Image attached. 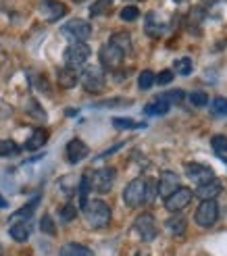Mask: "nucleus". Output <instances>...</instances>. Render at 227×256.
<instances>
[{"label":"nucleus","mask_w":227,"mask_h":256,"mask_svg":"<svg viewBox=\"0 0 227 256\" xmlns=\"http://www.w3.org/2000/svg\"><path fill=\"white\" fill-rule=\"evenodd\" d=\"M86 221L92 229H102L110 223V206L104 200H92L86 204Z\"/></svg>","instance_id":"obj_1"},{"label":"nucleus","mask_w":227,"mask_h":256,"mask_svg":"<svg viewBox=\"0 0 227 256\" xmlns=\"http://www.w3.org/2000/svg\"><path fill=\"white\" fill-rule=\"evenodd\" d=\"M123 202L128 204V206L136 208L140 206V204L146 202V179L144 177H136L132 182L125 186L123 190Z\"/></svg>","instance_id":"obj_2"},{"label":"nucleus","mask_w":227,"mask_h":256,"mask_svg":"<svg viewBox=\"0 0 227 256\" xmlns=\"http://www.w3.org/2000/svg\"><path fill=\"white\" fill-rule=\"evenodd\" d=\"M92 50L86 42H71L67 48H65V65L71 67V69H78L82 65H86L88 58H90Z\"/></svg>","instance_id":"obj_3"},{"label":"nucleus","mask_w":227,"mask_h":256,"mask_svg":"<svg viewBox=\"0 0 227 256\" xmlns=\"http://www.w3.org/2000/svg\"><path fill=\"white\" fill-rule=\"evenodd\" d=\"M80 82L86 92L90 94H100L104 90V73L100 67H86L80 73Z\"/></svg>","instance_id":"obj_4"},{"label":"nucleus","mask_w":227,"mask_h":256,"mask_svg":"<svg viewBox=\"0 0 227 256\" xmlns=\"http://www.w3.org/2000/svg\"><path fill=\"white\" fill-rule=\"evenodd\" d=\"M219 219V206L215 200H202L200 206L196 208V214H194V221L200 225V227H212Z\"/></svg>","instance_id":"obj_5"},{"label":"nucleus","mask_w":227,"mask_h":256,"mask_svg":"<svg viewBox=\"0 0 227 256\" xmlns=\"http://www.w3.org/2000/svg\"><path fill=\"white\" fill-rule=\"evenodd\" d=\"M88 177H90V186L94 188V192H98V194H106V192L112 190V184H115L117 175H115V169L112 167H102V169L94 171Z\"/></svg>","instance_id":"obj_6"},{"label":"nucleus","mask_w":227,"mask_h":256,"mask_svg":"<svg viewBox=\"0 0 227 256\" xmlns=\"http://www.w3.org/2000/svg\"><path fill=\"white\" fill-rule=\"evenodd\" d=\"M60 32L65 36H69L73 42H86L88 38L92 36V25L84 19H71L69 23L62 25Z\"/></svg>","instance_id":"obj_7"},{"label":"nucleus","mask_w":227,"mask_h":256,"mask_svg":"<svg viewBox=\"0 0 227 256\" xmlns=\"http://www.w3.org/2000/svg\"><path fill=\"white\" fill-rule=\"evenodd\" d=\"M134 229H136V234L140 236V240L152 242V240L156 238V221H154V214L142 212V214L134 221Z\"/></svg>","instance_id":"obj_8"},{"label":"nucleus","mask_w":227,"mask_h":256,"mask_svg":"<svg viewBox=\"0 0 227 256\" xmlns=\"http://www.w3.org/2000/svg\"><path fill=\"white\" fill-rule=\"evenodd\" d=\"M123 56H125L123 50L117 48L115 44H110V42L100 48V65H102L104 69H117L123 62Z\"/></svg>","instance_id":"obj_9"},{"label":"nucleus","mask_w":227,"mask_h":256,"mask_svg":"<svg viewBox=\"0 0 227 256\" xmlns=\"http://www.w3.org/2000/svg\"><path fill=\"white\" fill-rule=\"evenodd\" d=\"M192 196H194L192 190L178 188L169 198H165V208H167L169 212H180V210H184V208L188 206V204H190Z\"/></svg>","instance_id":"obj_10"},{"label":"nucleus","mask_w":227,"mask_h":256,"mask_svg":"<svg viewBox=\"0 0 227 256\" xmlns=\"http://www.w3.org/2000/svg\"><path fill=\"white\" fill-rule=\"evenodd\" d=\"M184 169H186V175L190 177L192 182H196L198 186L210 182V179H215V173H212V169L206 167V164H200V162H186V164H184Z\"/></svg>","instance_id":"obj_11"},{"label":"nucleus","mask_w":227,"mask_h":256,"mask_svg":"<svg viewBox=\"0 0 227 256\" xmlns=\"http://www.w3.org/2000/svg\"><path fill=\"white\" fill-rule=\"evenodd\" d=\"M38 8H40V15L46 21H58L67 12V6L60 0H40V6Z\"/></svg>","instance_id":"obj_12"},{"label":"nucleus","mask_w":227,"mask_h":256,"mask_svg":"<svg viewBox=\"0 0 227 256\" xmlns=\"http://www.w3.org/2000/svg\"><path fill=\"white\" fill-rule=\"evenodd\" d=\"M65 154H67V160L71 164H78V162H82L88 154H90V148H88V144L82 142L80 138H75V140H71V142L67 144Z\"/></svg>","instance_id":"obj_13"},{"label":"nucleus","mask_w":227,"mask_h":256,"mask_svg":"<svg viewBox=\"0 0 227 256\" xmlns=\"http://www.w3.org/2000/svg\"><path fill=\"white\" fill-rule=\"evenodd\" d=\"M178 188H182L180 186V177L175 175L173 171H165L160 175V182H158V194L162 196V198H169L171 194Z\"/></svg>","instance_id":"obj_14"},{"label":"nucleus","mask_w":227,"mask_h":256,"mask_svg":"<svg viewBox=\"0 0 227 256\" xmlns=\"http://www.w3.org/2000/svg\"><path fill=\"white\" fill-rule=\"evenodd\" d=\"M221 182L219 179H210V182H206V184H200L198 188H196V192L194 194L200 198V200H215L219 194H221Z\"/></svg>","instance_id":"obj_15"},{"label":"nucleus","mask_w":227,"mask_h":256,"mask_svg":"<svg viewBox=\"0 0 227 256\" xmlns=\"http://www.w3.org/2000/svg\"><path fill=\"white\" fill-rule=\"evenodd\" d=\"M56 80H58V86L60 88L71 90V88H75V86L80 84V73L75 71V69H71V67H62L56 73Z\"/></svg>","instance_id":"obj_16"},{"label":"nucleus","mask_w":227,"mask_h":256,"mask_svg":"<svg viewBox=\"0 0 227 256\" xmlns=\"http://www.w3.org/2000/svg\"><path fill=\"white\" fill-rule=\"evenodd\" d=\"M10 238L15 242H28L30 234H32V223L30 221H19V223H12L8 229Z\"/></svg>","instance_id":"obj_17"},{"label":"nucleus","mask_w":227,"mask_h":256,"mask_svg":"<svg viewBox=\"0 0 227 256\" xmlns=\"http://www.w3.org/2000/svg\"><path fill=\"white\" fill-rule=\"evenodd\" d=\"M60 256H94V252L90 248L82 246V244H75V242H71V244H65L60 248Z\"/></svg>","instance_id":"obj_18"},{"label":"nucleus","mask_w":227,"mask_h":256,"mask_svg":"<svg viewBox=\"0 0 227 256\" xmlns=\"http://www.w3.org/2000/svg\"><path fill=\"white\" fill-rule=\"evenodd\" d=\"M38 200H40V198H34L30 204H25L23 208H19L17 212H12L8 221H10V223H17V221H30V216H32V214H34V210H36Z\"/></svg>","instance_id":"obj_19"},{"label":"nucleus","mask_w":227,"mask_h":256,"mask_svg":"<svg viewBox=\"0 0 227 256\" xmlns=\"http://www.w3.org/2000/svg\"><path fill=\"white\" fill-rule=\"evenodd\" d=\"M46 142H48V132L46 130H36L30 136L28 142H25V148L28 150H38V148H42Z\"/></svg>","instance_id":"obj_20"},{"label":"nucleus","mask_w":227,"mask_h":256,"mask_svg":"<svg viewBox=\"0 0 227 256\" xmlns=\"http://www.w3.org/2000/svg\"><path fill=\"white\" fill-rule=\"evenodd\" d=\"M165 225L169 229V234H173V236H184L186 234V219H184L182 214L169 216V219L165 221Z\"/></svg>","instance_id":"obj_21"},{"label":"nucleus","mask_w":227,"mask_h":256,"mask_svg":"<svg viewBox=\"0 0 227 256\" xmlns=\"http://www.w3.org/2000/svg\"><path fill=\"white\" fill-rule=\"evenodd\" d=\"M110 44H115L117 48H121L123 52H130L132 50V36L128 32H115L110 36Z\"/></svg>","instance_id":"obj_22"},{"label":"nucleus","mask_w":227,"mask_h":256,"mask_svg":"<svg viewBox=\"0 0 227 256\" xmlns=\"http://www.w3.org/2000/svg\"><path fill=\"white\" fill-rule=\"evenodd\" d=\"M171 108V104H167V102H162V100H154V102H150V104L144 106V112L150 114V117H158V114H167Z\"/></svg>","instance_id":"obj_23"},{"label":"nucleus","mask_w":227,"mask_h":256,"mask_svg":"<svg viewBox=\"0 0 227 256\" xmlns=\"http://www.w3.org/2000/svg\"><path fill=\"white\" fill-rule=\"evenodd\" d=\"M144 30L148 36H152V38H158L162 34V25L160 21H156V15L154 12H148L146 15V25H144Z\"/></svg>","instance_id":"obj_24"},{"label":"nucleus","mask_w":227,"mask_h":256,"mask_svg":"<svg viewBox=\"0 0 227 256\" xmlns=\"http://www.w3.org/2000/svg\"><path fill=\"white\" fill-rule=\"evenodd\" d=\"M192 69H194V62H192L190 56H182V58H178L173 62V71L178 75H184V78H186V75H190Z\"/></svg>","instance_id":"obj_25"},{"label":"nucleus","mask_w":227,"mask_h":256,"mask_svg":"<svg viewBox=\"0 0 227 256\" xmlns=\"http://www.w3.org/2000/svg\"><path fill=\"white\" fill-rule=\"evenodd\" d=\"M90 190H92V186H90V177L84 175V177H82V182H80V206H82V210L86 208V204L90 202V200H88V194H90Z\"/></svg>","instance_id":"obj_26"},{"label":"nucleus","mask_w":227,"mask_h":256,"mask_svg":"<svg viewBox=\"0 0 227 256\" xmlns=\"http://www.w3.org/2000/svg\"><path fill=\"white\" fill-rule=\"evenodd\" d=\"M117 130H138V127H144V123H136L134 119H128V117H115L110 121Z\"/></svg>","instance_id":"obj_27"},{"label":"nucleus","mask_w":227,"mask_h":256,"mask_svg":"<svg viewBox=\"0 0 227 256\" xmlns=\"http://www.w3.org/2000/svg\"><path fill=\"white\" fill-rule=\"evenodd\" d=\"M19 152V146L12 140H0V156H12Z\"/></svg>","instance_id":"obj_28"},{"label":"nucleus","mask_w":227,"mask_h":256,"mask_svg":"<svg viewBox=\"0 0 227 256\" xmlns=\"http://www.w3.org/2000/svg\"><path fill=\"white\" fill-rule=\"evenodd\" d=\"M152 86H154V73L148 71V69L142 71L140 78H138V88H140V90H150Z\"/></svg>","instance_id":"obj_29"},{"label":"nucleus","mask_w":227,"mask_h":256,"mask_svg":"<svg viewBox=\"0 0 227 256\" xmlns=\"http://www.w3.org/2000/svg\"><path fill=\"white\" fill-rule=\"evenodd\" d=\"M210 144H212V150L217 152V154H225L227 152V136H212L210 140Z\"/></svg>","instance_id":"obj_30"},{"label":"nucleus","mask_w":227,"mask_h":256,"mask_svg":"<svg viewBox=\"0 0 227 256\" xmlns=\"http://www.w3.org/2000/svg\"><path fill=\"white\" fill-rule=\"evenodd\" d=\"M75 216H78V208H75V204H65V206L60 208V221L62 223H69V221H73Z\"/></svg>","instance_id":"obj_31"},{"label":"nucleus","mask_w":227,"mask_h":256,"mask_svg":"<svg viewBox=\"0 0 227 256\" xmlns=\"http://www.w3.org/2000/svg\"><path fill=\"white\" fill-rule=\"evenodd\" d=\"M158 100L167 102V104H173V102H182L184 100V90H171L167 94H160Z\"/></svg>","instance_id":"obj_32"},{"label":"nucleus","mask_w":227,"mask_h":256,"mask_svg":"<svg viewBox=\"0 0 227 256\" xmlns=\"http://www.w3.org/2000/svg\"><path fill=\"white\" fill-rule=\"evenodd\" d=\"M119 17L123 21H136L138 17H140V10H138V6L130 4V6H123V10L119 12Z\"/></svg>","instance_id":"obj_33"},{"label":"nucleus","mask_w":227,"mask_h":256,"mask_svg":"<svg viewBox=\"0 0 227 256\" xmlns=\"http://www.w3.org/2000/svg\"><path fill=\"white\" fill-rule=\"evenodd\" d=\"M28 112L32 114V117H38L40 121H46V112L40 108V104H38L36 100H30L28 102Z\"/></svg>","instance_id":"obj_34"},{"label":"nucleus","mask_w":227,"mask_h":256,"mask_svg":"<svg viewBox=\"0 0 227 256\" xmlns=\"http://www.w3.org/2000/svg\"><path fill=\"white\" fill-rule=\"evenodd\" d=\"M130 98H110V100H102V102H98L96 106L100 108H112V106H119V104H130Z\"/></svg>","instance_id":"obj_35"},{"label":"nucleus","mask_w":227,"mask_h":256,"mask_svg":"<svg viewBox=\"0 0 227 256\" xmlns=\"http://www.w3.org/2000/svg\"><path fill=\"white\" fill-rule=\"evenodd\" d=\"M110 2H112V0H96L94 6L90 8V12H92L94 17H96V15H102V12H106V10L110 8Z\"/></svg>","instance_id":"obj_36"},{"label":"nucleus","mask_w":227,"mask_h":256,"mask_svg":"<svg viewBox=\"0 0 227 256\" xmlns=\"http://www.w3.org/2000/svg\"><path fill=\"white\" fill-rule=\"evenodd\" d=\"M40 229H42L44 234H48V236H54V234H56V227H54L52 219H50V214H44V216H42V221H40Z\"/></svg>","instance_id":"obj_37"},{"label":"nucleus","mask_w":227,"mask_h":256,"mask_svg":"<svg viewBox=\"0 0 227 256\" xmlns=\"http://www.w3.org/2000/svg\"><path fill=\"white\" fill-rule=\"evenodd\" d=\"M190 102L194 106H206L208 104V96L204 92H192L190 94Z\"/></svg>","instance_id":"obj_38"},{"label":"nucleus","mask_w":227,"mask_h":256,"mask_svg":"<svg viewBox=\"0 0 227 256\" xmlns=\"http://www.w3.org/2000/svg\"><path fill=\"white\" fill-rule=\"evenodd\" d=\"M210 108L215 110L217 114H227V98H223V96L215 98V100H212V106Z\"/></svg>","instance_id":"obj_39"},{"label":"nucleus","mask_w":227,"mask_h":256,"mask_svg":"<svg viewBox=\"0 0 227 256\" xmlns=\"http://www.w3.org/2000/svg\"><path fill=\"white\" fill-rule=\"evenodd\" d=\"M173 78H175V73H173V71H160L156 78H154V84H158V86H167V84L173 82Z\"/></svg>","instance_id":"obj_40"},{"label":"nucleus","mask_w":227,"mask_h":256,"mask_svg":"<svg viewBox=\"0 0 227 256\" xmlns=\"http://www.w3.org/2000/svg\"><path fill=\"white\" fill-rule=\"evenodd\" d=\"M154 196H156V182L146 179V202H152Z\"/></svg>","instance_id":"obj_41"},{"label":"nucleus","mask_w":227,"mask_h":256,"mask_svg":"<svg viewBox=\"0 0 227 256\" xmlns=\"http://www.w3.org/2000/svg\"><path fill=\"white\" fill-rule=\"evenodd\" d=\"M4 206H6V200H4L2 196H0V208H4Z\"/></svg>","instance_id":"obj_42"},{"label":"nucleus","mask_w":227,"mask_h":256,"mask_svg":"<svg viewBox=\"0 0 227 256\" xmlns=\"http://www.w3.org/2000/svg\"><path fill=\"white\" fill-rule=\"evenodd\" d=\"M75 2H86V0H75Z\"/></svg>","instance_id":"obj_43"},{"label":"nucleus","mask_w":227,"mask_h":256,"mask_svg":"<svg viewBox=\"0 0 227 256\" xmlns=\"http://www.w3.org/2000/svg\"><path fill=\"white\" fill-rule=\"evenodd\" d=\"M0 256H2V246H0Z\"/></svg>","instance_id":"obj_44"},{"label":"nucleus","mask_w":227,"mask_h":256,"mask_svg":"<svg viewBox=\"0 0 227 256\" xmlns=\"http://www.w3.org/2000/svg\"><path fill=\"white\" fill-rule=\"evenodd\" d=\"M136 256H144V254H140V252H138V254H136Z\"/></svg>","instance_id":"obj_45"},{"label":"nucleus","mask_w":227,"mask_h":256,"mask_svg":"<svg viewBox=\"0 0 227 256\" xmlns=\"http://www.w3.org/2000/svg\"><path fill=\"white\" fill-rule=\"evenodd\" d=\"M221 158H223V160H225V162H227V158H225V156H221Z\"/></svg>","instance_id":"obj_46"},{"label":"nucleus","mask_w":227,"mask_h":256,"mask_svg":"<svg viewBox=\"0 0 227 256\" xmlns=\"http://www.w3.org/2000/svg\"><path fill=\"white\" fill-rule=\"evenodd\" d=\"M175 2H182V0H175Z\"/></svg>","instance_id":"obj_47"}]
</instances>
